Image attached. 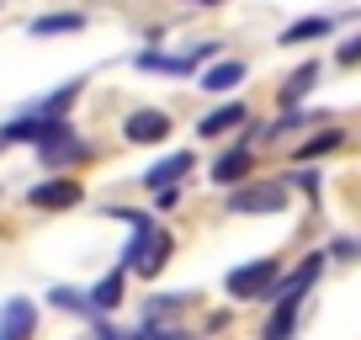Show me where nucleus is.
I'll list each match as a JSON object with an SVG mask.
<instances>
[{
    "mask_svg": "<svg viewBox=\"0 0 361 340\" xmlns=\"http://www.w3.org/2000/svg\"><path fill=\"white\" fill-rule=\"evenodd\" d=\"M314 80H319V64L293 69V80H287V91H282V102H287V107H298V102L308 96V85H314Z\"/></svg>",
    "mask_w": 361,
    "mask_h": 340,
    "instance_id": "15",
    "label": "nucleus"
},
{
    "mask_svg": "<svg viewBox=\"0 0 361 340\" xmlns=\"http://www.w3.org/2000/svg\"><path fill=\"white\" fill-rule=\"evenodd\" d=\"M180 308H186V298H180V293H165V298H154V303L144 308V319H170V314H180Z\"/></svg>",
    "mask_w": 361,
    "mask_h": 340,
    "instance_id": "20",
    "label": "nucleus"
},
{
    "mask_svg": "<svg viewBox=\"0 0 361 340\" xmlns=\"http://www.w3.org/2000/svg\"><path fill=\"white\" fill-rule=\"evenodd\" d=\"M80 202V181H43L32 186V207H75Z\"/></svg>",
    "mask_w": 361,
    "mask_h": 340,
    "instance_id": "11",
    "label": "nucleus"
},
{
    "mask_svg": "<svg viewBox=\"0 0 361 340\" xmlns=\"http://www.w3.org/2000/svg\"><path fill=\"white\" fill-rule=\"evenodd\" d=\"M186 170H192V154H186V149H180V154H165V159H159V165H154V170L144 176V186L165 192V186H176L180 176H186Z\"/></svg>",
    "mask_w": 361,
    "mask_h": 340,
    "instance_id": "10",
    "label": "nucleus"
},
{
    "mask_svg": "<svg viewBox=\"0 0 361 340\" xmlns=\"http://www.w3.org/2000/svg\"><path fill=\"white\" fill-rule=\"evenodd\" d=\"M340 144V133H319L314 144H303V159H314V154H324V149H335Z\"/></svg>",
    "mask_w": 361,
    "mask_h": 340,
    "instance_id": "21",
    "label": "nucleus"
},
{
    "mask_svg": "<svg viewBox=\"0 0 361 340\" xmlns=\"http://www.w3.org/2000/svg\"><path fill=\"white\" fill-rule=\"evenodd\" d=\"M213 54V43H197L192 54H138V69H165V75H192L197 59Z\"/></svg>",
    "mask_w": 361,
    "mask_h": 340,
    "instance_id": "5",
    "label": "nucleus"
},
{
    "mask_svg": "<svg viewBox=\"0 0 361 340\" xmlns=\"http://www.w3.org/2000/svg\"><path fill=\"white\" fill-rule=\"evenodd\" d=\"M293 324H298V298H276V314H271V324H266L260 340H287Z\"/></svg>",
    "mask_w": 361,
    "mask_h": 340,
    "instance_id": "13",
    "label": "nucleus"
},
{
    "mask_svg": "<svg viewBox=\"0 0 361 340\" xmlns=\"http://www.w3.org/2000/svg\"><path fill=\"white\" fill-rule=\"evenodd\" d=\"M335 59H340V64H361V37H350V43H340V48H335Z\"/></svg>",
    "mask_w": 361,
    "mask_h": 340,
    "instance_id": "22",
    "label": "nucleus"
},
{
    "mask_svg": "<svg viewBox=\"0 0 361 340\" xmlns=\"http://www.w3.org/2000/svg\"><path fill=\"white\" fill-rule=\"evenodd\" d=\"M117 218L133 224V239H128V250H123V266H128V272H138V277H154L159 266H165V255H170L176 239H170L165 229H154V218H149V213H128V207H117Z\"/></svg>",
    "mask_w": 361,
    "mask_h": 340,
    "instance_id": "1",
    "label": "nucleus"
},
{
    "mask_svg": "<svg viewBox=\"0 0 361 340\" xmlns=\"http://www.w3.org/2000/svg\"><path fill=\"white\" fill-rule=\"evenodd\" d=\"M271 287H276V261L271 255L228 272V298H271Z\"/></svg>",
    "mask_w": 361,
    "mask_h": 340,
    "instance_id": "2",
    "label": "nucleus"
},
{
    "mask_svg": "<svg viewBox=\"0 0 361 340\" xmlns=\"http://www.w3.org/2000/svg\"><path fill=\"white\" fill-rule=\"evenodd\" d=\"M117 303H123V272L102 277V287L90 293V308H117Z\"/></svg>",
    "mask_w": 361,
    "mask_h": 340,
    "instance_id": "16",
    "label": "nucleus"
},
{
    "mask_svg": "<svg viewBox=\"0 0 361 340\" xmlns=\"http://www.w3.org/2000/svg\"><path fill=\"white\" fill-rule=\"evenodd\" d=\"M356 250H361V239H335V255H345V261L356 255Z\"/></svg>",
    "mask_w": 361,
    "mask_h": 340,
    "instance_id": "24",
    "label": "nucleus"
},
{
    "mask_svg": "<svg viewBox=\"0 0 361 340\" xmlns=\"http://www.w3.org/2000/svg\"><path fill=\"white\" fill-rule=\"evenodd\" d=\"M54 303H59V308H90L85 298H80V293H69V287H54Z\"/></svg>",
    "mask_w": 361,
    "mask_h": 340,
    "instance_id": "23",
    "label": "nucleus"
},
{
    "mask_svg": "<svg viewBox=\"0 0 361 340\" xmlns=\"http://www.w3.org/2000/svg\"><path fill=\"white\" fill-rule=\"evenodd\" d=\"M239 80H245V64H239V59H228V64H213L202 75V91H228V85H239Z\"/></svg>",
    "mask_w": 361,
    "mask_h": 340,
    "instance_id": "14",
    "label": "nucleus"
},
{
    "mask_svg": "<svg viewBox=\"0 0 361 340\" xmlns=\"http://www.w3.org/2000/svg\"><path fill=\"white\" fill-rule=\"evenodd\" d=\"M32 324H37V308L27 298H11L0 308V340H32Z\"/></svg>",
    "mask_w": 361,
    "mask_h": 340,
    "instance_id": "4",
    "label": "nucleus"
},
{
    "mask_svg": "<svg viewBox=\"0 0 361 340\" xmlns=\"http://www.w3.org/2000/svg\"><path fill=\"white\" fill-rule=\"evenodd\" d=\"M85 16H37L32 22V37H48V32H80Z\"/></svg>",
    "mask_w": 361,
    "mask_h": 340,
    "instance_id": "17",
    "label": "nucleus"
},
{
    "mask_svg": "<svg viewBox=\"0 0 361 340\" xmlns=\"http://www.w3.org/2000/svg\"><path fill=\"white\" fill-rule=\"evenodd\" d=\"M250 165H255V154H250V149H228V154H218L213 181H218V186H239V181L250 176Z\"/></svg>",
    "mask_w": 361,
    "mask_h": 340,
    "instance_id": "9",
    "label": "nucleus"
},
{
    "mask_svg": "<svg viewBox=\"0 0 361 340\" xmlns=\"http://www.w3.org/2000/svg\"><path fill=\"white\" fill-rule=\"evenodd\" d=\"M165 133H170V117L154 112V107H144V112L128 117V138H133V144H159Z\"/></svg>",
    "mask_w": 361,
    "mask_h": 340,
    "instance_id": "7",
    "label": "nucleus"
},
{
    "mask_svg": "<svg viewBox=\"0 0 361 340\" xmlns=\"http://www.w3.org/2000/svg\"><path fill=\"white\" fill-rule=\"evenodd\" d=\"M43 159L54 170H64V165H75V159H85V144L75 138V128H69V133H54V138H43Z\"/></svg>",
    "mask_w": 361,
    "mask_h": 340,
    "instance_id": "8",
    "label": "nucleus"
},
{
    "mask_svg": "<svg viewBox=\"0 0 361 340\" xmlns=\"http://www.w3.org/2000/svg\"><path fill=\"white\" fill-rule=\"evenodd\" d=\"M287 207V186L276 181H260V186H239L228 197V213H282Z\"/></svg>",
    "mask_w": 361,
    "mask_h": 340,
    "instance_id": "3",
    "label": "nucleus"
},
{
    "mask_svg": "<svg viewBox=\"0 0 361 340\" xmlns=\"http://www.w3.org/2000/svg\"><path fill=\"white\" fill-rule=\"evenodd\" d=\"M202 6H224V0H202Z\"/></svg>",
    "mask_w": 361,
    "mask_h": 340,
    "instance_id": "25",
    "label": "nucleus"
},
{
    "mask_svg": "<svg viewBox=\"0 0 361 340\" xmlns=\"http://www.w3.org/2000/svg\"><path fill=\"white\" fill-rule=\"evenodd\" d=\"M245 117H250L245 107H239V102H228V107H218V112H207L197 133H202V138H218V133H228V128H239Z\"/></svg>",
    "mask_w": 361,
    "mask_h": 340,
    "instance_id": "12",
    "label": "nucleus"
},
{
    "mask_svg": "<svg viewBox=\"0 0 361 340\" xmlns=\"http://www.w3.org/2000/svg\"><path fill=\"white\" fill-rule=\"evenodd\" d=\"M324 32H329V22H324V16H314V22H293L282 32V43H308V37H324Z\"/></svg>",
    "mask_w": 361,
    "mask_h": 340,
    "instance_id": "18",
    "label": "nucleus"
},
{
    "mask_svg": "<svg viewBox=\"0 0 361 340\" xmlns=\"http://www.w3.org/2000/svg\"><path fill=\"white\" fill-rule=\"evenodd\" d=\"M128 340H180V329H176V324H165V319H144V324H138Z\"/></svg>",
    "mask_w": 361,
    "mask_h": 340,
    "instance_id": "19",
    "label": "nucleus"
},
{
    "mask_svg": "<svg viewBox=\"0 0 361 340\" xmlns=\"http://www.w3.org/2000/svg\"><path fill=\"white\" fill-rule=\"evenodd\" d=\"M319 272H324V261H319V255H308V261H303V266H298V272H293V277H282V282L271 287V303H276V298H303V293H308V287H314V282H319Z\"/></svg>",
    "mask_w": 361,
    "mask_h": 340,
    "instance_id": "6",
    "label": "nucleus"
}]
</instances>
